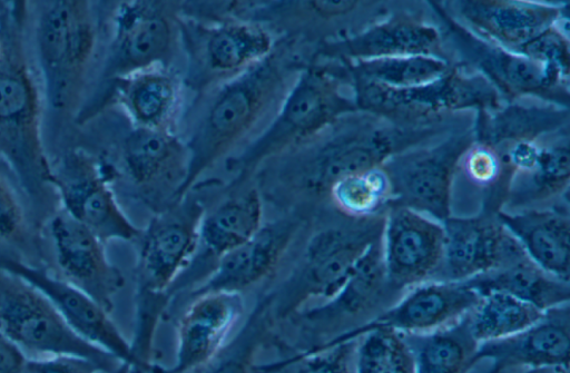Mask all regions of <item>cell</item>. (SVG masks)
Returning <instances> with one entry per match:
<instances>
[{
  "mask_svg": "<svg viewBox=\"0 0 570 373\" xmlns=\"http://www.w3.org/2000/svg\"><path fill=\"white\" fill-rule=\"evenodd\" d=\"M128 373H151V370L142 365H130Z\"/></svg>",
  "mask_w": 570,
  "mask_h": 373,
  "instance_id": "f6af8a7d",
  "label": "cell"
},
{
  "mask_svg": "<svg viewBox=\"0 0 570 373\" xmlns=\"http://www.w3.org/2000/svg\"><path fill=\"white\" fill-rule=\"evenodd\" d=\"M26 357L0 331V373H22Z\"/></svg>",
  "mask_w": 570,
  "mask_h": 373,
  "instance_id": "7bdbcfd3",
  "label": "cell"
},
{
  "mask_svg": "<svg viewBox=\"0 0 570 373\" xmlns=\"http://www.w3.org/2000/svg\"><path fill=\"white\" fill-rule=\"evenodd\" d=\"M341 63L351 78L399 89L430 84L453 67L448 59L422 55Z\"/></svg>",
  "mask_w": 570,
  "mask_h": 373,
  "instance_id": "d590c367",
  "label": "cell"
},
{
  "mask_svg": "<svg viewBox=\"0 0 570 373\" xmlns=\"http://www.w3.org/2000/svg\"><path fill=\"white\" fill-rule=\"evenodd\" d=\"M326 195L341 214L352 219L380 216L392 199L390 181L382 166L337 179Z\"/></svg>",
  "mask_w": 570,
  "mask_h": 373,
  "instance_id": "8d00e7d4",
  "label": "cell"
},
{
  "mask_svg": "<svg viewBox=\"0 0 570 373\" xmlns=\"http://www.w3.org/2000/svg\"><path fill=\"white\" fill-rule=\"evenodd\" d=\"M20 9L0 18V159L33 205L49 200L50 159L41 136V95L21 40Z\"/></svg>",
  "mask_w": 570,
  "mask_h": 373,
  "instance_id": "3957f363",
  "label": "cell"
},
{
  "mask_svg": "<svg viewBox=\"0 0 570 373\" xmlns=\"http://www.w3.org/2000/svg\"><path fill=\"white\" fill-rule=\"evenodd\" d=\"M521 373H569V367L562 366H546L534 369H523Z\"/></svg>",
  "mask_w": 570,
  "mask_h": 373,
  "instance_id": "ee69618b",
  "label": "cell"
},
{
  "mask_svg": "<svg viewBox=\"0 0 570 373\" xmlns=\"http://www.w3.org/2000/svg\"><path fill=\"white\" fill-rule=\"evenodd\" d=\"M0 331L27 356L73 354L112 373L117 359L77 335L33 286L0 268Z\"/></svg>",
  "mask_w": 570,
  "mask_h": 373,
  "instance_id": "9c48e42d",
  "label": "cell"
},
{
  "mask_svg": "<svg viewBox=\"0 0 570 373\" xmlns=\"http://www.w3.org/2000/svg\"><path fill=\"white\" fill-rule=\"evenodd\" d=\"M381 237L368 247L333 297L299 312L304 321L315 325L334 324L371 312L394 295L385 276Z\"/></svg>",
  "mask_w": 570,
  "mask_h": 373,
  "instance_id": "f1b7e54d",
  "label": "cell"
},
{
  "mask_svg": "<svg viewBox=\"0 0 570 373\" xmlns=\"http://www.w3.org/2000/svg\"><path fill=\"white\" fill-rule=\"evenodd\" d=\"M345 66L314 56L298 73L267 126L224 160L236 188L262 165L313 139L337 120L360 111Z\"/></svg>",
  "mask_w": 570,
  "mask_h": 373,
  "instance_id": "7a4b0ae2",
  "label": "cell"
},
{
  "mask_svg": "<svg viewBox=\"0 0 570 373\" xmlns=\"http://www.w3.org/2000/svg\"><path fill=\"white\" fill-rule=\"evenodd\" d=\"M272 294L262 296L253 307L237 335L225 344L196 373H272L282 369L279 364L256 365L257 351L273 320Z\"/></svg>",
  "mask_w": 570,
  "mask_h": 373,
  "instance_id": "836d02e7",
  "label": "cell"
},
{
  "mask_svg": "<svg viewBox=\"0 0 570 373\" xmlns=\"http://www.w3.org/2000/svg\"><path fill=\"white\" fill-rule=\"evenodd\" d=\"M26 230V216L18 195L0 175V241L21 242Z\"/></svg>",
  "mask_w": 570,
  "mask_h": 373,
  "instance_id": "60d3db41",
  "label": "cell"
},
{
  "mask_svg": "<svg viewBox=\"0 0 570 373\" xmlns=\"http://www.w3.org/2000/svg\"><path fill=\"white\" fill-rule=\"evenodd\" d=\"M569 304L544 312L532 326L508 337L479 344L476 362L489 360L487 373L546 366L569 367Z\"/></svg>",
  "mask_w": 570,
  "mask_h": 373,
  "instance_id": "4316f807",
  "label": "cell"
},
{
  "mask_svg": "<svg viewBox=\"0 0 570 373\" xmlns=\"http://www.w3.org/2000/svg\"><path fill=\"white\" fill-rule=\"evenodd\" d=\"M179 33L187 58L185 86L200 94L263 60L278 39L267 27L253 21L209 22L181 16Z\"/></svg>",
  "mask_w": 570,
  "mask_h": 373,
  "instance_id": "ba28073f",
  "label": "cell"
},
{
  "mask_svg": "<svg viewBox=\"0 0 570 373\" xmlns=\"http://www.w3.org/2000/svg\"><path fill=\"white\" fill-rule=\"evenodd\" d=\"M474 185L492 188L493 193L505 197L509 173L499 153L489 145L474 141L463 153L458 164V170Z\"/></svg>",
  "mask_w": 570,
  "mask_h": 373,
  "instance_id": "f35d334b",
  "label": "cell"
},
{
  "mask_svg": "<svg viewBox=\"0 0 570 373\" xmlns=\"http://www.w3.org/2000/svg\"><path fill=\"white\" fill-rule=\"evenodd\" d=\"M464 283L480 295L489 291L503 292L542 312L569 304L570 301L569 282L548 274L528 256Z\"/></svg>",
  "mask_w": 570,
  "mask_h": 373,
  "instance_id": "1f68e13d",
  "label": "cell"
},
{
  "mask_svg": "<svg viewBox=\"0 0 570 373\" xmlns=\"http://www.w3.org/2000/svg\"><path fill=\"white\" fill-rule=\"evenodd\" d=\"M495 216L531 262L548 274L569 282L570 218L567 205L498 210Z\"/></svg>",
  "mask_w": 570,
  "mask_h": 373,
  "instance_id": "83f0119b",
  "label": "cell"
},
{
  "mask_svg": "<svg viewBox=\"0 0 570 373\" xmlns=\"http://www.w3.org/2000/svg\"><path fill=\"white\" fill-rule=\"evenodd\" d=\"M468 314L431 332L403 334L416 373H469L478 363L479 343L470 330Z\"/></svg>",
  "mask_w": 570,
  "mask_h": 373,
  "instance_id": "d6a6232c",
  "label": "cell"
},
{
  "mask_svg": "<svg viewBox=\"0 0 570 373\" xmlns=\"http://www.w3.org/2000/svg\"><path fill=\"white\" fill-rule=\"evenodd\" d=\"M568 107L556 104H508L478 112L473 131L476 141L499 151L519 141L535 140L557 132L568 127Z\"/></svg>",
  "mask_w": 570,
  "mask_h": 373,
  "instance_id": "f546056e",
  "label": "cell"
},
{
  "mask_svg": "<svg viewBox=\"0 0 570 373\" xmlns=\"http://www.w3.org/2000/svg\"><path fill=\"white\" fill-rule=\"evenodd\" d=\"M384 216L356 219L315 233L294 269L272 292L274 316L299 313L307 302H325L345 283L368 247L382 235Z\"/></svg>",
  "mask_w": 570,
  "mask_h": 373,
  "instance_id": "5b68a950",
  "label": "cell"
},
{
  "mask_svg": "<svg viewBox=\"0 0 570 373\" xmlns=\"http://www.w3.org/2000/svg\"><path fill=\"white\" fill-rule=\"evenodd\" d=\"M206 183H197L178 202L154 214L138 241L136 294H166L187 268L198 245L200 220L207 209Z\"/></svg>",
  "mask_w": 570,
  "mask_h": 373,
  "instance_id": "8fae6325",
  "label": "cell"
},
{
  "mask_svg": "<svg viewBox=\"0 0 570 373\" xmlns=\"http://www.w3.org/2000/svg\"><path fill=\"white\" fill-rule=\"evenodd\" d=\"M311 59L304 57L303 39L279 36L263 60L209 90L193 132L184 139L189 163L178 200L208 169L238 153L267 126Z\"/></svg>",
  "mask_w": 570,
  "mask_h": 373,
  "instance_id": "6da1fadb",
  "label": "cell"
},
{
  "mask_svg": "<svg viewBox=\"0 0 570 373\" xmlns=\"http://www.w3.org/2000/svg\"><path fill=\"white\" fill-rule=\"evenodd\" d=\"M0 48H1V36H0Z\"/></svg>",
  "mask_w": 570,
  "mask_h": 373,
  "instance_id": "7dc6e473",
  "label": "cell"
},
{
  "mask_svg": "<svg viewBox=\"0 0 570 373\" xmlns=\"http://www.w3.org/2000/svg\"><path fill=\"white\" fill-rule=\"evenodd\" d=\"M441 32L413 17H391L320 45L314 57L338 62H353L389 57L434 56L448 59Z\"/></svg>",
  "mask_w": 570,
  "mask_h": 373,
  "instance_id": "d4e9b609",
  "label": "cell"
},
{
  "mask_svg": "<svg viewBox=\"0 0 570 373\" xmlns=\"http://www.w3.org/2000/svg\"><path fill=\"white\" fill-rule=\"evenodd\" d=\"M184 76L174 66H155L118 78L79 120H88L108 105L118 106L135 127L177 134L183 109Z\"/></svg>",
  "mask_w": 570,
  "mask_h": 373,
  "instance_id": "ffe728a7",
  "label": "cell"
},
{
  "mask_svg": "<svg viewBox=\"0 0 570 373\" xmlns=\"http://www.w3.org/2000/svg\"><path fill=\"white\" fill-rule=\"evenodd\" d=\"M350 79L360 111L397 125L424 126V120L452 110L490 111L501 107L503 99L484 76L463 67L453 66L441 78L413 88H390Z\"/></svg>",
  "mask_w": 570,
  "mask_h": 373,
  "instance_id": "52a82bcc",
  "label": "cell"
},
{
  "mask_svg": "<svg viewBox=\"0 0 570 373\" xmlns=\"http://www.w3.org/2000/svg\"><path fill=\"white\" fill-rule=\"evenodd\" d=\"M244 306L242 293L210 292L190 298L178 321L174 365H155L153 373H187L209 362L226 344Z\"/></svg>",
  "mask_w": 570,
  "mask_h": 373,
  "instance_id": "cb8c5ba5",
  "label": "cell"
},
{
  "mask_svg": "<svg viewBox=\"0 0 570 373\" xmlns=\"http://www.w3.org/2000/svg\"><path fill=\"white\" fill-rule=\"evenodd\" d=\"M568 127L558 131L552 143H543L534 164L524 171L511 174L505 193L508 205L518 210L532 204L566 195L570 180Z\"/></svg>",
  "mask_w": 570,
  "mask_h": 373,
  "instance_id": "4dcf8cb0",
  "label": "cell"
},
{
  "mask_svg": "<svg viewBox=\"0 0 570 373\" xmlns=\"http://www.w3.org/2000/svg\"><path fill=\"white\" fill-rule=\"evenodd\" d=\"M22 373H107L97 362L73 354L26 357Z\"/></svg>",
  "mask_w": 570,
  "mask_h": 373,
  "instance_id": "b9f144b4",
  "label": "cell"
},
{
  "mask_svg": "<svg viewBox=\"0 0 570 373\" xmlns=\"http://www.w3.org/2000/svg\"><path fill=\"white\" fill-rule=\"evenodd\" d=\"M544 312L510 294L489 291L468 314L470 330L483 343L514 335L541 320Z\"/></svg>",
  "mask_w": 570,
  "mask_h": 373,
  "instance_id": "e575fe53",
  "label": "cell"
},
{
  "mask_svg": "<svg viewBox=\"0 0 570 373\" xmlns=\"http://www.w3.org/2000/svg\"><path fill=\"white\" fill-rule=\"evenodd\" d=\"M302 219L286 216L263 223L243 244L222 256L207 277L189 293V300L210 292L242 293L277 266L299 232Z\"/></svg>",
  "mask_w": 570,
  "mask_h": 373,
  "instance_id": "603a6c76",
  "label": "cell"
},
{
  "mask_svg": "<svg viewBox=\"0 0 570 373\" xmlns=\"http://www.w3.org/2000/svg\"><path fill=\"white\" fill-rule=\"evenodd\" d=\"M111 28L100 73L104 88L139 70L173 66L181 49L178 1H119L111 13Z\"/></svg>",
  "mask_w": 570,
  "mask_h": 373,
  "instance_id": "30bf717a",
  "label": "cell"
},
{
  "mask_svg": "<svg viewBox=\"0 0 570 373\" xmlns=\"http://www.w3.org/2000/svg\"><path fill=\"white\" fill-rule=\"evenodd\" d=\"M47 229L57 265L55 273L110 313L125 278L109 261L105 243L61 208L51 214Z\"/></svg>",
  "mask_w": 570,
  "mask_h": 373,
  "instance_id": "ac0fdd59",
  "label": "cell"
},
{
  "mask_svg": "<svg viewBox=\"0 0 570 373\" xmlns=\"http://www.w3.org/2000/svg\"><path fill=\"white\" fill-rule=\"evenodd\" d=\"M381 238L385 276L394 295L439 281L444 256L441 222L407 207L390 205Z\"/></svg>",
  "mask_w": 570,
  "mask_h": 373,
  "instance_id": "2e32d148",
  "label": "cell"
},
{
  "mask_svg": "<svg viewBox=\"0 0 570 373\" xmlns=\"http://www.w3.org/2000/svg\"><path fill=\"white\" fill-rule=\"evenodd\" d=\"M118 166L107 163L114 181L124 176L154 214L178 200L189 163L187 146L178 134L129 124L118 147Z\"/></svg>",
  "mask_w": 570,
  "mask_h": 373,
  "instance_id": "5bb4252c",
  "label": "cell"
},
{
  "mask_svg": "<svg viewBox=\"0 0 570 373\" xmlns=\"http://www.w3.org/2000/svg\"><path fill=\"white\" fill-rule=\"evenodd\" d=\"M474 139L473 130L462 131L436 145L411 147L390 157L382 165L391 186L390 205L411 208L441 223L450 217L458 164Z\"/></svg>",
  "mask_w": 570,
  "mask_h": 373,
  "instance_id": "4fadbf2b",
  "label": "cell"
},
{
  "mask_svg": "<svg viewBox=\"0 0 570 373\" xmlns=\"http://www.w3.org/2000/svg\"><path fill=\"white\" fill-rule=\"evenodd\" d=\"M0 268L22 278L40 292L81 338L121 363L146 366L138 362L130 342L114 323L110 313L53 271L3 253H0Z\"/></svg>",
  "mask_w": 570,
  "mask_h": 373,
  "instance_id": "e0dca14e",
  "label": "cell"
},
{
  "mask_svg": "<svg viewBox=\"0 0 570 373\" xmlns=\"http://www.w3.org/2000/svg\"><path fill=\"white\" fill-rule=\"evenodd\" d=\"M481 295L464 282L429 281L404 292L370 321L342 332L330 341L358 338L376 328L401 334H421L449 325L470 313Z\"/></svg>",
  "mask_w": 570,
  "mask_h": 373,
  "instance_id": "d6986e66",
  "label": "cell"
},
{
  "mask_svg": "<svg viewBox=\"0 0 570 373\" xmlns=\"http://www.w3.org/2000/svg\"><path fill=\"white\" fill-rule=\"evenodd\" d=\"M262 225V196L256 187L206 209L199 224L197 251L167 292L168 296L173 298L195 281L200 284L222 256L252 237Z\"/></svg>",
  "mask_w": 570,
  "mask_h": 373,
  "instance_id": "7402d4cb",
  "label": "cell"
},
{
  "mask_svg": "<svg viewBox=\"0 0 570 373\" xmlns=\"http://www.w3.org/2000/svg\"><path fill=\"white\" fill-rule=\"evenodd\" d=\"M129 366L126 363H121L112 373H128Z\"/></svg>",
  "mask_w": 570,
  "mask_h": 373,
  "instance_id": "bcb514c9",
  "label": "cell"
},
{
  "mask_svg": "<svg viewBox=\"0 0 570 373\" xmlns=\"http://www.w3.org/2000/svg\"><path fill=\"white\" fill-rule=\"evenodd\" d=\"M49 185L60 208L88 227L105 244L136 241L137 227L119 205L112 177L105 160L83 150H70L50 160Z\"/></svg>",
  "mask_w": 570,
  "mask_h": 373,
  "instance_id": "7c38bea8",
  "label": "cell"
},
{
  "mask_svg": "<svg viewBox=\"0 0 570 373\" xmlns=\"http://www.w3.org/2000/svg\"><path fill=\"white\" fill-rule=\"evenodd\" d=\"M357 338L326 341L301 354L295 373H353Z\"/></svg>",
  "mask_w": 570,
  "mask_h": 373,
  "instance_id": "ab89813d",
  "label": "cell"
},
{
  "mask_svg": "<svg viewBox=\"0 0 570 373\" xmlns=\"http://www.w3.org/2000/svg\"><path fill=\"white\" fill-rule=\"evenodd\" d=\"M96 41L91 2L45 3L36 24V48L45 99L52 110L66 111L77 102Z\"/></svg>",
  "mask_w": 570,
  "mask_h": 373,
  "instance_id": "8992f818",
  "label": "cell"
},
{
  "mask_svg": "<svg viewBox=\"0 0 570 373\" xmlns=\"http://www.w3.org/2000/svg\"><path fill=\"white\" fill-rule=\"evenodd\" d=\"M495 213L450 216L442 222L444 256L439 281L466 282L527 256Z\"/></svg>",
  "mask_w": 570,
  "mask_h": 373,
  "instance_id": "44dd1931",
  "label": "cell"
},
{
  "mask_svg": "<svg viewBox=\"0 0 570 373\" xmlns=\"http://www.w3.org/2000/svg\"><path fill=\"white\" fill-rule=\"evenodd\" d=\"M462 26L504 49L518 52L554 24L569 2L484 1L450 2Z\"/></svg>",
  "mask_w": 570,
  "mask_h": 373,
  "instance_id": "484cf974",
  "label": "cell"
},
{
  "mask_svg": "<svg viewBox=\"0 0 570 373\" xmlns=\"http://www.w3.org/2000/svg\"><path fill=\"white\" fill-rule=\"evenodd\" d=\"M358 112V111H357ZM351 114L313 139L276 158L284 159L295 186L313 195H326L337 179L382 166L390 157L416 146L435 130L431 126L375 122L371 114ZM275 159V158H274Z\"/></svg>",
  "mask_w": 570,
  "mask_h": 373,
  "instance_id": "277c9868",
  "label": "cell"
},
{
  "mask_svg": "<svg viewBox=\"0 0 570 373\" xmlns=\"http://www.w3.org/2000/svg\"><path fill=\"white\" fill-rule=\"evenodd\" d=\"M449 29L451 41L472 70L484 76L503 97H537L569 108V86L542 63L490 42L463 27L438 2H430Z\"/></svg>",
  "mask_w": 570,
  "mask_h": 373,
  "instance_id": "9a60e30c",
  "label": "cell"
},
{
  "mask_svg": "<svg viewBox=\"0 0 570 373\" xmlns=\"http://www.w3.org/2000/svg\"><path fill=\"white\" fill-rule=\"evenodd\" d=\"M353 373H416V370L403 334L376 328L357 338Z\"/></svg>",
  "mask_w": 570,
  "mask_h": 373,
  "instance_id": "74e56055",
  "label": "cell"
}]
</instances>
